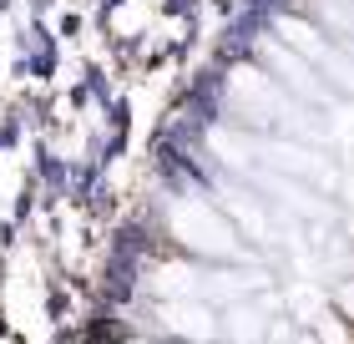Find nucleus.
Instances as JSON below:
<instances>
[{"instance_id": "obj_1", "label": "nucleus", "mask_w": 354, "mask_h": 344, "mask_svg": "<svg viewBox=\"0 0 354 344\" xmlns=\"http://www.w3.org/2000/svg\"><path fill=\"white\" fill-rule=\"evenodd\" d=\"M283 36H294V41L304 46V56H309V61H319V66H324V71H334V81H349V66H344V61L334 56L329 46L319 41V36H309V30H304V26H294V21L283 26Z\"/></svg>"}, {"instance_id": "obj_2", "label": "nucleus", "mask_w": 354, "mask_h": 344, "mask_svg": "<svg viewBox=\"0 0 354 344\" xmlns=\"http://www.w3.org/2000/svg\"><path fill=\"white\" fill-rule=\"evenodd\" d=\"M167 324H172V329H183V334H192V339H207V334H213V319H207L203 309L177 304V299H167Z\"/></svg>"}, {"instance_id": "obj_3", "label": "nucleus", "mask_w": 354, "mask_h": 344, "mask_svg": "<svg viewBox=\"0 0 354 344\" xmlns=\"http://www.w3.org/2000/svg\"><path fill=\"white\" fill-rule=\"evenodd\" d=\"M177 228H183V238H198V243H213V212L198 208V203H183L177 208Z\"/></svg>"}]
</instances>
